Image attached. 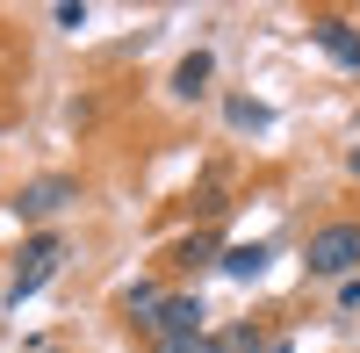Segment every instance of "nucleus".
Instances as JSON below:
<instances>
[{
    "instance_id": "obj_1",
    "label": "nucleus",
    "mask_w": 360,
    "mask_h": 353,
    "mask_svg": "<svg viewBox=\"0 0 360 353\" xmlns=\"http://www.w3.org/2000/svg\"><path fill=\"white\" fill-rule=\"evenodd\" d=\"M303 267H310V281H346V274H360V224H353V217L317 224L310 245H303Z\"/></svg>"
},
{
    "instance_id": "obj_2",
    "label": "nucleus",
    "mask_w": 360,
    "mask_h": 353,
    "mask_svg": "<svg viewBox=\"0 0 360 353\" xmlns=\"http://www.w3.org/2000/svg\"><path fill=\"white\" fill-rule=\"evenodd\" d=\"M65 267V238L58 231H37L22 252H15V274H8V310H22L29 296H44V281Z\"/></svg>"
},
{
    "instance_id": "obj_3",
    "label": "nucleus",
    "mask_w": 360,
    "mask_h": 353,
    "mask_svg": "<svg viewBox=\"0 0 360 353\" xmlns=\"http://www.w3.org/2000/svg\"><path fill=\"white\" fill-rule=\"evenodd\" d=\"M72 202H79V173H37V181H22V195H15V217L44 224L58 210H72Z\"/></svg>"
},
{
    "instance_id": "obj_4",
    "label": "nucleus",
    "mask_w": 360,
    "mask_h": 353,
    "mask_svg": "<svg viewBox=\"0 0 360 353\" xmlns=\"http://www.w3.org/2000/svg\"><path fill=\"white\" fill-rule=\"evenodd\" d=\"M144 332H152L159 346H173V339H202V332H209V310H202V296H188V288H180V296L159 303V317H152Z\"/></svg>"
},
{
    "instance_id": "obj_5",
    "label": "nucleus",
    "mask_w": 360,
    "mask_h": 353,
    "mask_svg": "<svg viewBox=\"0 0 360 353\" xmlns=\"http://www.w3.org/2000/svg\"><path fill=\"white\" fill-rule=\"evenodd\" d=\"M310 37L324 44V58H332V65L360 72V29H353L346 15H317V22H310Z\"/></svg>"
},
{
    "instance_id": "obj_6",
    "label": "nucleus",
    "mask_w": 360,
    "mask_h": 353,
    "mask_svg": "<svg viewBox=\"0 0 360 353\" xmlns=\"http://www.w3.org/2000/svg\"><path fill=\"white\" fill-rule=\"evenodd\" d=\"M209 79H217V58H209V51H188V58L173 65V94H180V101H202Z\"/></svg>"
},
{
    "instance_id": "obj_7",
    "label": "nucleus",
    "mask_w": 360,
    "mask_h": 353,
    "mask_svg": "<svg viewBox=\"0 0 360 353\" xmlns=\"http://www.w3.org/2000/svg\"><path fill=\"white\" fill-rule=\"evenodd\" d=\"M217 267H224L231 281H259V274H266V245H224Z\"/></svg>"
},
{
    "instance_id": "obj_8",
    "label": "nucleus",
    "mask_w": 360,
    "mask_h": 353,
    "mask_svg": "<svg viewBox=\"0 0 360 353\" xmlns=\"http://www.w3.org/2000/svg\"><path fill=\"white\" fill-rule=\"evenodd\" d=\"M209 259H224L217 231H195V238H180V245H173V267H188V274H195V267H209Z\"/></svg>"
},
{
    "instance_id": "obj_9",
    "label": "nucleus",
    "mask_w": 360,
    "mask_h": 353,
    "mask_svg": "<svg viewBox=\"0 0 360 353\" xmlns=\"http://www.w3.org/2000/svg\"><path fill=\"white\" fill-rule=\"evenodd\" d=\"M224 115H231V130H274V108L252 101V94H231V101H224Z\"/></svg>"
},
{
    "instance_id": "obj_10",
    "label": "nucleus",
    "mask_w": 360,
    "mask_h": 353,
    "mask_svg": "<svg viewBox=\"0 0 360 353\" xmlns=\"http://www.w3.org/2000/svg\"><path fill=\"white\" fill-rule=\"evenodd\" d=\"M159 303H166V288H159V281H137V288H123V310L137 317V325H152V317H159Z\"/></svg>"
},
{
    "instance_id": "obj_11",
    "label": "nucleus",
    "mask_w": 360,
    "mask_h": 353,
    "mask_svg": "<svg viewBox=\"0 0 360 353\" xmlns=\"http://www.w3.org/2000/svg\"><path fill=\"white\" fill-rule=\"evenodd\" d=\"M51 22H58V29H72V37H79V29L94 22V8H86V0H58V8H51Z\"/></svg>"
},
{
    "instance_id": "obj_12",
    "label": "nucleus",
    "mask_w": 360,
    "mask_h": 353,
    "mask_svg": "<svg viewBox=\"0 0 360 353\" xmlns=\"http://www.w3.org/2000/svg\"><path fill=\"white\" fill-rule=\"evenodd\" d=\"M159 353H231V346H224V339H209V332H202V339H173V346H159Z\"/></svg>"
},
{
    "instance_id": "obj_13",
    "label": "nucleus",
    "mask_w": 360,
    "mask_h": 353,
    "mask_svg": "<svg viewBox=\"0 0 360 353\" xmlns=\"http://www.w3.org/2000/svg\"><path fill=\"white\" fill-rule=\"evenodd\" d=\"M353 310H360V274L339 281V317H353Z\"/></svg>"
},
{
    "instance_id": "obj_14",
    "label": "nucleus",
    "mask_w": 360,
    "mask_h": 353,
    "mask_svg": "<svg viewBox=\"0 0 360 353\" xmlns=\"http://www.w3.org/2000/svg\"><path fill=\"white\" fill-rule=\"evenodd\" d=\"M259 353H295V346H288V339H266V346H259Z\"/></svg>"
},
{
    "instance_id": "obj_15",
    "label": "nucleus",
    "mask_w": 360,
    "mask_h": 353,
    "mask_svg": "<svg viewBox=\"0 0 360 353\" xmlns=\"http://www.w3.org/2000/svg\"><path fill=\"white\" fill-rule=\"evenodd\" d=\"M346 173H353V181H360V144H353V152H346Z\"/></svg>"
},
{
    "instance_id": "obj_16",
    "label": "nucleus",
    "mask_w": 360,
    "mask_h": 353,
    "mask_svg": "<svg viewBox=\"0 0 360 353\" xmlns=\"http://www.w3.org/2000/svg\"><path fill=\"white\" fill-rule=\"evenodd\" d=\"M37 353H51V346H37Z\"/></svg>"
}]
</instances>
